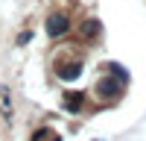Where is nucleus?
<instances>
[{
    "mask_svg": "<svg viewBox=\"0 0 146 141\" xmlns=\"http://www.w3.org/2000/svg\"><path fill=\"white\" fill-rule=\"evenodd\" d=\"M70 30V15L67 12H50V15H47V35H50V38H62V35Z\"/></svg>",
    "mask_w": 146,
    "mask_h": 141,
    "instance_id": "f257e3e1",
    "label": "nucleus"
},
{
    "mask_svg": "<svg viewBox=\"0 0 146 141\" xmlns=\"http://www.w3.org/2000/svg\"><path fill=\"white\" fill-rule=\"evenodd\" d=\"M94 94H96V97H102V100L120 97V77H102V79L94 85Z\"/></svg>",
    "mask_w": 146,
    "mask_h": 141,
    "instance_id": "f03ea898",
    "label": "nucleus"
},
{
    "mask_svg": "<svg viewBox=\"0 0 146 141\" xmlns=\"http://www.w3.org/2000/svg\"><path fill=\"white\" fill-rule=\"evenodd\" d=\"M100 30H102V23L96 21V18H85L79 27H76V32H79V38H82V41H94L96 35H100Z\"/></svg>",
    "mask_w": 146,
    "mask_h": 141,
    "instance_id": "7ed1b4c3",
    "label": "nucleus"
},
{
    "mask_svg": "<svg viewBox=\"0 0 146 141\" xmlns=\"http://www.w3.org/2000/svg\"><path fill=\"white\" fill-rule=\"evenodd\" d=\"M56 74L62 79H76L82 74V62H79V59H76V62H62V59H58V62H56Z\"/></svg>",
    "mask_w": 146,
    "mask_h": 141,
    "instance_id": "20e7f679",
    "label": "nucleus"
},
{
    "mask_svg": "<svg viewBox=\"0 0 146 141\" xmlns=\"http://www.w3.org/2000/svg\"><path fill=\"white\" fill-rule=\"evenodd\" d=\"M62 106H64L67 112H82V106H85V94H82V91H67L64 100H62Z\"/></svg>",
    "mask_w": 146,
    "mask_h": 141,
    "instance_id": "39448f33",
    "label": "nucleus"
},
{
    "mask_svg": "<svg viewBox=\"0 0 146 141\" xmlns=\"http://www.w3.org/2000/svg\"><path fill=\"white\" fill-rule=\"evenodd\" d=\"M29 38H32V32L27 30V32H21V35H18V44H29Z\"/></svg>",
    "mask_w": 146,
    "mask_h": 141,
    "instance_id": "423d86ee",
    "label": "nucleus"
}]
</instances>
